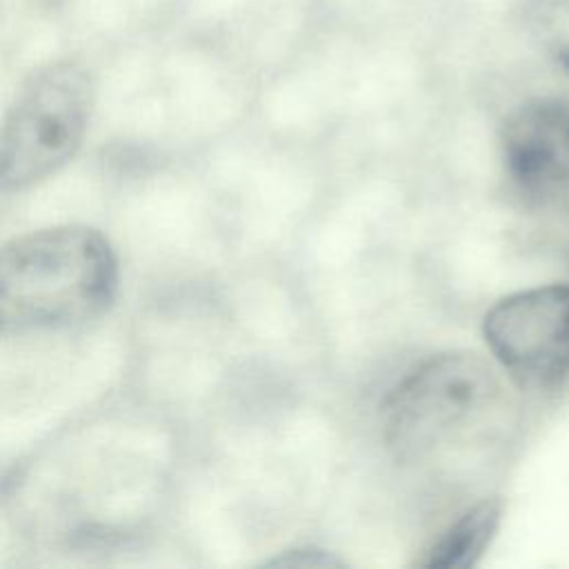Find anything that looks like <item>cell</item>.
Instances as JSON below:
<instances>
[{
  "instance_id": "6da1fadb",
  "label": "cell",
  "mask_w": 569,
  "mask_h": 569,
  "mask_svg": "<svg viewBox=\"0 0 569 569\" xmlns=\"http://www.w3.org/2000/svg\"><path fill=\"white\" fill-rule=\"evenodd\" d=\"M120 267L89 224H53L0 244V336L82 325L116 300Z\"/></svg>"
},
{
  "instance_id": "52a82bcc",
  "label": "cell",
  "mask_w": 569,
  "mask_h": 569,
  "mask_svg": "<svg viewBox=\"0 0 569 569\" xmlns=\"http://www.w3.org/2000/svg\"><path fill=\"white\" fill-rule=\"evenodd\" d=\"M522 22L531 40L569 73V0H525Z\"/></svg>"
},
{
  "instance_id": "ba28073f",
  "label": "cell",
  "mask_w": 569,
  "mask_h": 569,
  "mask_svg": "<svg viewBox=\"0 0 569 569\" xmlns=\"http://www.w3.org/2000/svg\"><path fill=\"white\" fill-rule=\"evenodd\" d=\"M271 567H302V569H329V567H342L338 558L322 549H291L282 556L269 560Z\"/></svg>"
},
{
  "instance_id": "7a4b0ae2",
  "label": "cell",
  "mask_w": 569,
  "mask_h": 569,
  "mask_svg": "<svg viewBox=\"0 0 569 569\" xmlns=\"http://www.w3.org/2000/svg\"><path fill=\"white\" fill-rule=\"evenodd\" d=\"M93 80L73 60L36 69L0 122V191H24L58 173L80 149Z\"/></svg>"
},
{
  "instance_id": "3957f363",
  "label": "cell",
  "mask_w": 569,
  "mask_h": 569,
  "mask_svg": "<svg viewBox=\"0 0 569 569\" xmlns=\"http://www.w3.org/2000/svg\"><path fill=\"white\" fill-rule=\"evenodd\" d=\"M498 398V376L476 353L431 356L387 396L385 442L400 460H422L478 427Z\"/></svg>"
},
{
  "instance_id": "5b68a950",
  "label": "cell",
  "mask_w": 569,
  "mask_h": 569,
  "mask_svg": "<svg viewBox=\"0 0 569 569\" xmlns=\"http://www.w3.org/2000/svg\"><path fill=\"white\" fill-rule=\"evenodd\" d=\"M502 162L518 191L536 202L569 196V100L536 98L502 124Z\"/></svg>"
},
{
  "instance_id": "277c9868",
  "label": "cell",
  "mask_w": 569,
  "mask_h": 569,
  "mask_svg": "<svg viewBox=\"0 0 569 569\" xmlns=\"http://www.w3.org/2000/svg\"><path fill=\"white\" fill-rule=\"evenodd\" d=\"M485 340L520 385L549 387L569 376V284H547L496 302Z\"/></svg>"
},
{
  "instance_id": "8992f818",
  "label": "cell",
  "mask_w": 569,
  "mask_h": 569,
  "mask_svg": "<svg viewBox=\"0 0 569 569\" xmlns=\"http://www.w3.org/2000/svg\"><path fill=\"white\" fill-rule=\"evenodd\" d=\"M500 502L482 500L467 509L431 547L427 560L429 569H471L489 547L500 525Z\"/></svg>"
}]
</instances>
